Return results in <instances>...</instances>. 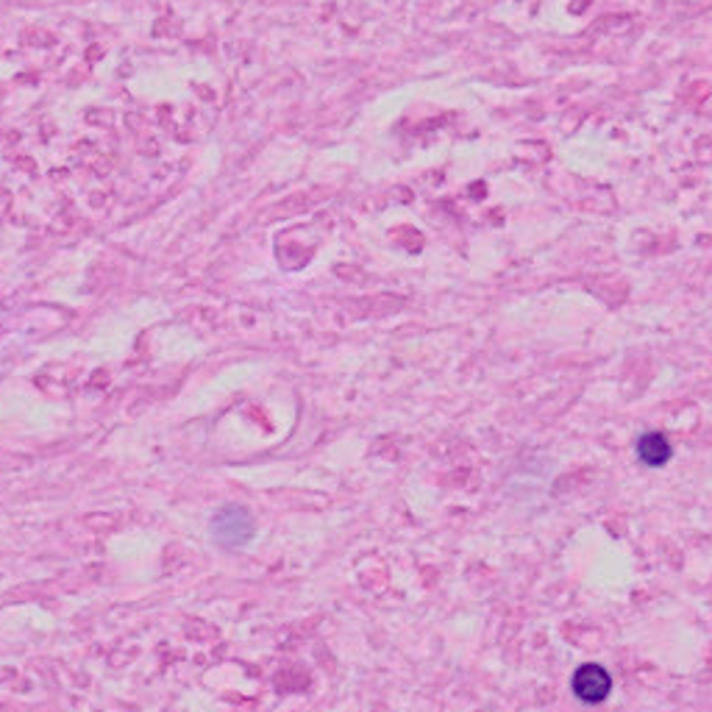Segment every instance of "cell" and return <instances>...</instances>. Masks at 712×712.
Listing matches in <instances>:
<instances>
[{"instance_id": "6da1fadb", "label": "cell", "mask_w": 712, "mask_h": 712, "mask_svg": "<svg viewBox=\"0 0 712 712\" xmlns=\"http://www.w3.org/2000/svg\"><path fill=\"white\" fill-rule=\"evenodd\" d=\"M212 534L218 543L229 548L245 546L250 538H254V518H250L248 509L243 507H223L212 520Z\"/></svg>"}, {"instance_id": "7a4b0ae2", "label": "cell", "mask_w": 712, "mask_h": 712, "mask_svg": "<svg viewBox=\"0 0 712 712\" xmlns=\"http://www.w3.org/2000/svg\"><path fill=\"white\" fill-rule=\"evenodd\" d=\"M610 690L612 679L601 665L587 662V665L577 668V674H573V694H577L579 701H584V704H601V701H607Z\"/></svg>"}, {"instance_id": "3957f363", "label": "cell", "mask_w": 712, "mask_h": 712, "mask_svg": "<svg viewBox=\"0 0 712 712\" xmlns=\"http://www.w3.org/2000/svg\"><path fill=\"white\" fill-rule=\"evenodd\" d=\"M674 449L668 443V437L660 435V431H648L637 440V456H640V463L648 465V468H660L671 459Z\"/></svg>"}]
</instances>
